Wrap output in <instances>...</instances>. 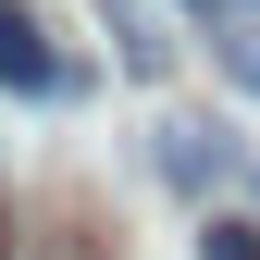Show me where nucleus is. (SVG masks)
Masks as SVG:
<instances>
[{
    "label": "nucleus",
    "mask_w": 260,
    "mask_h": 260,
    "mask_svg": "<svg viewBox=\"0 0 260 260\" xmlns=\"http://www.w3.org/2000/svg\"><path fill=\"white\" fill-rule=\"evenodd\" d=\"M0 87H13V100H62V50H50V25L25 13V0H0Z\"/></svg>",
    "instance_id": "f03ea898"
},
{
    "label": "nucleus",
    "mask_w": 260,
    "mask_h": 260,
    "mask_svg": "<svg viewBox=\"0 0 260 260\" xmlns=\"http://www.w3.org/2000/svg\"><path fill=\"white\" fill-rule=\"evenodd\" d=\"M211 62H223V75L260 100V13H223V25H211Z\"/></svg>",
    "instance_id": "20e7f679"
},
{
    "label": "nucleus",
    "mask_w": 260,
    "mask_h": 260,
    "mask_svg": "<svg viewBox=\"0 0 260 260\" xmlns=\"http://www.w3.org/2000/svg\"><path fill=\"white\" fill-rule=\"evenodd\" d=\"M199 260H260V223H248V211H211V223H199Z\"/></svg>",
    "instance_id": "39448f33"
},
{
    "label": "nucleus",
    "mask_w": 260,
    "mask_h": 260,
    "mask_svg": "<svg viewBox=\"0 0 260 260\" xmlns=\"http://www.w3.org/2000/svg\"><path fill=\"white\" fill-rule=\"evenodd\" d=\"M186 13H211V25H223V13H260V0H186Z\"/></svg>",
    "instance_id": "423d86ee"
},
{
    "label": "nucleus",
    "mask_w": 260,
    "mask_h": 260,
    "mask_svg": "<svg viewBox=\"0 0 260 260\" xmlns=\"http://www.w3.org/2000/svg\"><path fill=\"white\" fill-rule=\"evenodd\" d=\"M100 13H112V38H124V75H161V62H174V38L149 25V0H100Z\"/></svg>",
    "instance_id": "7ed1b4c3"
},
{
    "label": "nucleus",
    "mask_w": 260,
    "mask_h": 260,
    "mask_svg": "<svg viewBox=\"0 0 260 260\" xmlns=\"http://www.w3.org/2000/svg\"><path fill=\"white\" fill-rule=\"evenodd\" d=\"M149 161L186 186V199H211V186H236V174H248L236 124H199V112H161V124H149Z\"/></svg>",
    "instance_id": "f257e3e1"
}]
</instances>
